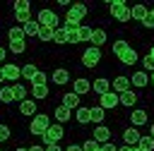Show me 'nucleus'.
Segmentation results:
<instances>
[{
    "mask_svg": "<svg viewBox=\"0 0 154 151\" xmlns=\"http://www.w3.org/2000/svg\"><path fill=\"white\" fill-rule=\"evenodd\" d=\"M0 101L2 103H12L14 101V89L12 86H2L0 89Z\"/></svg>",
    "mask_w": 154,
    "mask_h": 151,
    "instance_id": "obj_22",
    "label": "nucleus"
},
{
    "mask_svg": "<svg viewBox=\"0 0 154 151\" xmlns=\"http://www.w3.org/2000/svg\"><path fill=\"white\" fill-rule=\"evenodd\" d=\"M82 149H84V151H101V144H99L96 139H87V141L82 144Z\"/></svg>",
    "mask_w": 154,
    "mask_h": 151,
    "instance_id": "obj_35",
    "label": "nucleus"
},
{
    "mask_svg": "<svg viewBox=\"0 0 154 151\" xmlns=\"http://www.w3.org/2000/svg\"><path fill=\"white\" fill-rule=\"evenodd\" d=\"M152 17H154V7H152Z\"/></svg>",
    "mask_w": 154,
    "mask_h": 151,
    "instance_id": "obj_53",
    "label": "nucleus"
},
{
    "mask_svg": "<svg viewBox=\"0 0 154 151\" xmlns=\"http://www.w3.org/2000/svg\"><path fill=\"white\" fill-rule=\"evenodd\" d=\"M63 134H65V129L60 127V125H51L48 129H46V134H43V144L48 146V144H58L60 139H63Z\"/></svg>",
    "mask_w": 154,
    "mask_h": 151,
    "instance_id": "obj_5",
    "label": "nucleus"
},
{
    "mask_svg": "<svg viewBox=\"0 0 154 151\" xmlns=\"http://www.w3.org/2000/svg\"><path fill=\"white\" fill-rule=\"evenodd\" d=\"M14 14H17V22H22V24L31 22V14H29V0H17V2H14Z\"/></svg>",
    "mask_w": 154,
    "mask_h": 151,
    "instance_id": "obj_6",
    "label": "nucleus"
},
{
    "mask_svg": "<svg viewBox=\"0 0 154 151\" xmlns=\"http://www.w3.org/2000/svg\"><path fill=\"white\" fill-rule=\"evenodd\" d=\"M132 84H135V86H147V84H149L147 72H135V74H132Z\"/></svg>",
    "mask_w": 154,
    "mask_h": 151,
    "instance_id": "obj_27",
    "label": "nucleus"
},
{
    "mask_svg": "<svg viewBox=\"0 0 154 151\" xmlns=\"http://www.w3.org/2000/svg\"><path fill=\"white\" fill-rule=\"evenodd\" d=\"M91 34H94V29H89V26H79L72 36H70V43H79V41H91Z\"/></svg>",
    "mask_w": 154,
    "mask_h": 151,
    "instance_id": "obj_9",
    "label": "nucleus"
},
{
    "mask_svg": "<svg viewBox=\"0 0 154 151\" xmlns=\"http://www.w3.org/2000/svg\"><path fill=\"white\" fill-rule=\"evenodd\" d=\"M12 89H14V101H26V98H24V96H26V89H24L22 84H14Z\"/></svg>",
    "mask_w": 154,
    "mask_h": 151,
    "instance_id": "obj_36",
    "label": "nucleus"
},
{
    "mask_svg": "<svg viewBox=\"0 0 154 151\" xmlns=\"http://www.w3.org/2000/svg\"><path fill=\"white\" fill-rule=\"evenodd\" d=\"M5 139H10V127L0 125V141H5Z\"/></svg>",
    "mask_w": 154,
    "mask_h": 151,
    "instance_id": "obj_38",
    "label": "nucleus"
},
{
    "mask_svg": "<svg viewBox=\"0 0 154 151\" xmlns=\"http://www.w3.org/2000/svg\"><path fill=\"white\" fill-rule=\"evenodd\" d=\"M101 151H118V149H116V144L108 141V144H101Z\"/></svg>",
    "mask_w": 154,
    "mask_h": 151,
    "instance_id": "obj_43",
    "label": "nucleus"
},
{
    "mask_svg": "<svg viewBox=\"0 0 154 151\" xmlns=\"http://www.w3.org/2000/svg\"><path fill=\"white\" fill-rule=\"evenodd\" d=\"M130 120H132V125H144L147 122V110H132Z\"/></svg>",
    "mask_w": 154,
    "mask_h": 151,
    "instance_id": "obj_23",
    "label": "nucleus"
},
{
    "mask_svg": "<svg viewBox=\"0 0 154 151\" xmlns=\"http://www.w3.org/2000/svg\"><path fill=\"white\" fill-rule=\"evenodd\" d=\"M123 139H125V144H128V146H137V144H140V139H142V134H140L135 127H130V129H125V132H123Z\"/></svg>",
    "mask_w": 154,
    "mask_h": 151,
    "instance_id": "obj_10",
    "label": "nucleus"
},
{
    "mask_svg": "<svg viewBox=\"0 0 154 151\" xmlns=\"http://www.w3.org/2000/svg\"><path fill=\"white\" fill-rule=\"evenodd\" d=\"M51 79H53L55 84H67V79H70V72H67V70H63V67H58V70L51 74Z\"/></svg>",
    "mask_w": 154,
    "mask_h": 151,
    "instance_id": "obj_17",
    "label": "nucleus"
},
{
    "mask_svg": "<svg viewBox=\"0 0 154 151\" xmlns=\"http://www.w3.org/2000/svg\"><path fill=\"white\" fill-rule=\"evenodd\" d=\"M137 151H142V149H140V146H137Z\"/></svg>",
    "mask_w": 154,
    "mask_h": 151,
    "instance_id": "obj_54",
    "label": "nucleus"
},
{
    "mask_svg": "<svg viewBox=\"0 0 154 151\" xmlns=\"http://www.w3.org/2000/svg\"><path fill=\"white\" fill-rule=\"evenodd\" d=\"M10 50H12L14 55L24 53V50H26V43H24V38H10Z\"/></svg>",
    "mask_w": 154,
    "mask_h": 151,
    "instance_id": "obj_18",
    "label": "nucleus"
},
{
    "mask_svg": "<svg viewBox=\"0 0 154 151\" xmlns=\"http://www.w3.org/2000/svg\"><path fill=\"white\" fill-rule=\"evenodd\" d=\"M144 67L154 72V58H152V55H147V58H144Z\"/></svg>",
    "mask_w": 154,
    "mask_h": 151,
    "instance_id": "obj_41",
    "label": "nucleus"
},
{
    "mask_svg": "<svg viewBox=\"0 0 154 151\" xmlns=\"http://www.w3.org/2000/svg\"><path fill=\"white\" fill-rule=\"evenodd\" d=\"M19 113L22 115H34L36 113V101H22L19 103Z\"/></svg>",
    "mask_w": 154,
    "mask_h": 151,
    "instance_id": "obj_21",
    "label": "nucleus"
},
{
    "mask_svg": "<svg viewBox=\"0 0 154 151\" xmlns=\"http://www.w3.org/2000/svg\"><path fill=\"white\" fill-rule=\"evenodd\" d=\"M142 24H144L147 29H152V26H154V17H152V12H149V17H147V19L142 22Z\"/></svg>",
    "mask_w": 154,
    "mask_h": 151,
    "instance_id": "obj_42",
    "label": "nucleus"
},
{
    "mask_svg": "<svg viewBox=\"0 0 154 151\" xmlns=\"http://www.w3.org/2000/svg\"><path fill=\"white\" fill-rule=\"evenodd\" d=\"M94 91H96L99 96L108 93V81H106V79H96V81H94Z\"/></svg>",
    "mask_w": 154,
    "mask_h": 151,
    "instance_id": "obj_33",
    "label": "nucleus"
},
{
    "mask_svg": "<svg viewBox=\"0 0 154 151\" xmlns=\"http://www.w3.org/2000/svg\"><path fill=\"white\" fill-rule=\"evenodd\" d=\"M84 14H87V5L75 2V5H70L67 14H65V22H72V24H77V26H79V22H82V17H84Z\"/></svg>",
    "mask_w": 154,
    "mask_h": 151,
    "instance_id": "obj_4",
    "label": "nucleus"
},
{
    "mask_svg": "<svg viewBox=\"0 0 154 151\" xmlns=\"http://www.w3.org/2000/svg\"><path fill=\"white\" fill-rule=\"evenodd\" d=\"M94 139H96L99 144H108V139H111V129L103 127V125H99V127L94 129Z\"/></svg>",
    "mask_w": 154,
    "mask_h": 151,
    "instance_id": "obj_13",
    "label": "nucleus"
},
{
    "mask_svg": "<svg viewBox=\"0 0 154 151\" xmlns=\"http://www.w3.org/2000/svg\"><path fill=\"white\" fill-rule=\"evenodd\" d=\"M108 10H111V17H116L118 22H128L130 17H132V10L123 2V0H116V2H111L108 5Z\"/></svg>",
    "mask_w": 154,
    "mask_h": 151,
    "instance_id": "obj_2",
    "label": "nucleus"
},
{
    "mask_svg": "<svg viewBox=\"0 0 154 151\" xmlns=\"http://www.w3.org/2000/svg\"><path fill=\"white\" fill-rule=\"evenodd\" d=\"M31 84H46V74H43V72H38V74L34 77V81H31Z\"/></svg>",
    "mask_w": 154,
    "mask_h": 151,
    "instance_id": "obj_40",
    "label": "nucleus"
},
{
    "mask_svg": "<svg viewBox=\"0 0 154 151\" xmlns=\"http://www.w3.org/2000/svg\"><path fill=\"white\" fill-rule=\"evenodd\" d=\"M63 105L70 108V110H77V108H79V96H77L75 91H72V93H65V96H63Z\"/></svg>",
    "mask_w": 154,
    "mask_h": 151,
    "instance_id": "obj_14",
    "label": "nucleus"
},
{
    "mask_svg": "<svg viewBox=\"0 0 154 151\" xmlns=\"http://www.w3.org/2000/svg\"><path fill=\"white\" fill-rule=\"evenodd\" d=\"M103 41H106V31H103V29H94V34H91V43H94V48H99Z\"/></svg>",
    "mask_w": 154,
    "mask_h": 151,
    "instance_id": "obj_26",
    "label": "nucleus"
},
{
    "mask_svg": "<svg viewBox=\"0 0 154 151\" xmlns=\"http://www.w3.org/2000/svg\"><path fill=\"white\" fill-rule=\"evenodd\" d=\"M31 93H34V98H46L48 96V89H46V84H34Z\"/></svg>",
    "mask_w": 154,
    "mask_h": 151,
    "instance_id": "obj_34",
    "label": "nucleus"
},
{
    "mask_svg": "<svg viewBox=\"0 0 154 151\" xmlns=\"http://www.w3.org/2000/svg\"><path fill=\"white\" fill-rule=\"evenodd\" d=\"M70 36H72V34H70L65 26H58L55 34H53V41H55V43H70Z\"/></svg>",
    "mask_w": 154,
    "mask_h": 151,
    "instance_id": "obj_16",
    "label": "nucleus"
},
{
    "mask_svg": "<svg viewBox=\"0 0 154 151\" xmlns=\"http://www.w3.org/2000/svg\"><path fill=\"white\" fill-rule=\"evenodd\" d=\"M113 89L120 91V93H123V91H130V79H128V77H116V79H113Z\"/></svg>",
    "mask_w": 154,
    "mask_h": 151,
    "instance_id": "obj_19",
    "label": "nucleus"
},
{
    "mask_svg": "<svg viewBox=\"0 0 154 151\" xmlns=\"http://www.w3.org/2000/svg\"><path fill=\"white\" fill-rule=\"evenodd\" d=\"M75 117H77V122L79 125H87V122H91V108H77L75 110Z\"/></svg>",
    "mask_w": 154,
    "mask_h": 151,
    "instance_id": "obj_15",
    "label": "nucleus"
},
{
    "mask_svg": "<svg viewBox=\"0 0 154 151\" xmlns=\"http://www.w3.org/2000/svg\"><path fill=\"white\" fill-rule=\"evenodd\" d=\"M103 115H106V113H103V108H101V105L91 108V120H94V122H101V120H103Z\"/></svg>",
    "mask_w": 154,
    "mask_h": 151,
    "instance_id": "obj_37",
    "label": "nucleus"
},
{
    "mask_svg": "<svg viewBox=\"0 0 154 151\" xmlns=\"http://www.w3.org/2000/svg\"><path fill=\"white\" fill-rule=\"evenodd\" d=\"M152 137H154V125H152Z\"/></svg>",
    "mask_w": 154,
    "mask_h": 151,
    "instance_id": "obj_51",
    "label": "nucleus"
},
{
    "mask_svg": "<svg viewBox=\"0 0 154 151\" xmlns=\"http://www.w3.org/2000/svg\"><path fill=\"white\" fill-rule=\"evenodd\" d=\"M137 146H140L142 151H154V137H152V134H147V137H142Z\"/></svg>",
    "mask_w": 154,
    "mask_h": 151,
    "instance_id": "obj_30",
    "label": "nucleus"
},
{
    "mask_svg": "<svg viewBox=\"0 0 154 151\" xmlns=\"http://www.w3.org/2000/svg\"><path fill=\"white\" fill-rule=\"evenodd\" d=\"M70 113H72L70 108L58 105V108H55V120H58V122H65V120H70Z\"/></svg>",
    "mask_w": 154,
    "mask_h": 151,
    "instance_id": "obj_29",
    "label": "nucleus"
},
{
    "mask_svg": "<svg viewBox=\"0 0 154 151\" xmlns=\"http://www.w3.org/2000/svg\"><path fill=\"white\" fill-rule=\"evenodd\" d=\"M36 22H38L41 26L58 29V17H55V12H53V10H41V12H38V17H36Z\"/></svg>",
    "mask_w": 154,
    "mask_h": 151,
    "instance_id": "obj_7",
    "label": "nucleus"
},
{
    "mask_svg": "<svg viewBox=\"0 0 154 151\" xmlns=\"http://www.w3.org/2000/svg\"><path fill=\"white\" fill-rule=\"evenodd\" d=\"M48 127H51V120H48V115H43V113H38V115L31 120V125H29L31 134H38V137H43Z\"/></svg>",
    "mask_w": 154,
    "mask_h": 151,
    "instance_id": "obj_3",
    "label": "nucleus"
},
{
    "mask_svg": "<svg viewBox=\"0 0 154 151\" xmlns=\"http://www.w3.org/2000/svg\"><path fill=\"white\" fill-rule=\"evenodd\" d=\"M118 103H120V96H118V93H111V91H108V93L101 96V108H103V110H106V108H116Z\"/></svg>",
    "mask_w": 154,
    "mask_h": 151,
    "instance_id": "obj_11",
    "label": "nucleus"
},
{
    "mask_svg": "<svg viewBox=\"0 0 154 151\" xmlns=\"http://www.w3.org/2000/svg\"><path fill=\"white\" fill-rule=\"evenodd\" d=\"M5 60V48H0V62Z\"/></svg>",
    "mask_w": 154,
    "mask_h": 151,
    "instance_id": "obj_48",
    "label": "nucleus"
},
{
    "mask_svg": "<svg viewBox=\"0 0 154 151\" xmlns=\"http://www.w3.org/2000/svg\"><path fill=\"white\" fill-rule=\"evenodd\" d=\"M149 55H152V58H154V46H152V50H149Z\"/></svg>",
    "mask_w": 154,
    "mask_h": 151,
    "instance_id": "obj_50",
    "label": "nucleus"
},
{
    "mask_svg": "<svg viewBox=\"0 0 154 151\" xmlns=\"http://www.w3.org/2000/svg\"><path fill=\"white\" fill-rule=\"evenodd\" d=\"M149 17V10L144 7V5H135L132 7V19H140V22H144Z\"/></svg>",
    "mask_w": 154,
    "mask_h": 151,
    "instance_id": "obj_20",
    "label": "nucleus"
},
{
    "mask_svg": "<svg viewBox=\"0 0 154 151\" xmlns=\"http://www.w3.org/2000/svg\"><path fill=\"white\" fill-rule=\"evenodd\" d=\"M36 74H38L36 65H24V67H22V77H24V79H31V81H34Z\"/></svg>",
    "mask_w": 154,
    "mask_h": 151,
    "instance_id": "obj_31",
    "label": "nucleus"
},
{
    "mask_svg": "<svg viewBox=\"0 0 154 151\" xmlns=\"http://www.w3.org/2000/svg\"><path fill=\"white\" fill-rule=\"evenodd\" d=\"M2 77L17 81V77H22V67H17V65H5V67H2Z\"/></svg>",
    "mask_w": 154,
    "mask_h": 151,
    "instance_id": "obj_12",
    "label": "nucleus"
},
{
    "mask_svg": "<svg viewBox=\"0 0 154 151\" xmlns=\"http://www.w3.org/2000/svg\"><path fill=\"white\" fill-rule=\"evenodd\" d=\"M152 84H154V72H152Z\"/></svg>",
    "mask_w": 154,
    "mask_h": 151,
    "instance_id": "obj_52",
    "label": "nucleus"
},
{
    "mask_svg": "<svg viewBox=\"0 0 154 151\" xmlns=\"http://www.w3.org/2000/svg\"><path fill=\"white\" fill-rule=\"evenodd\" d=\"M14 151H29V149H22V146H19V149H14Z\"/></svg>",
    "mask_w": 154,
    "mask_h": 151,
    "instance_id": "obj_49",
    "label": "nucleus"
},
{
    "mask_svg": "<svg viewBox=\"0 0 154 151\" xmlns=\"http://www.w3.org/2000/svg\"><path fill=\"white\" fill-rule=\"evenodd\" d=\"M53 34H55V29H51V26H38V38L41 41H53Z\"/></svg>",
    "mask_w": 154,
    "mask_h": 151,
    "instance_id": "obj_25",
    "label": "nucleus"
},
{
    "mask_svg": "<svg viewBox=\"0 0 154 151\" xmlns=\"http://www.w3.org/2000/svg\"><path fill=\"white\" fill-rule=\"evenodd\" d=\"M65 151H84V149H82V146H77V144H70Z\"/></svg>",
    "mask_w": 154,
    "mask_h": 151,
    "instance_id": "obj_45",
    "label": "nucleus"
},
{
    "mask_svg": "<svg viewBox=\"0 0 154 151\" xmlns=\"http://www.w3.org/2000/svg\"><path fill=\"white\" fill-rule=\"evenodd\" d=\"M99 60H101V50L94 48V46L82 53V65H84V67H94V65H99Z\"/></svg>",
    "mask_w": 154,
    "mask_h": 151,
    "instance_id": "obj_8",
    "label": "nucleus"
},
{
    "mask_svg": "<svg viewBox=\"0 0 154 151\" xmlns=\"http://www.w3.org/2000/svg\"><path fill=\"white\" fill-rule=\"evenodd\" d=\"M113 53H116V55H118V60H120V62H125V65L137 62V53L132 50V46H130L128 41H116V43H113Z\"/></svg>",
    "mask_w": 154,
    "mask_h": 151,
    "instance_id": "obj_1",
    "label": "nucleus"
},
{
    "mask_svg": "<svg viewBox=\"0 0 154 151\" xmlns=\"http://www.w3.org/2000/svg\"><path fill=\"white\" fill-rule=\"evenodd\" d=\"M29 151H46V146H31Z\"/></svg>",
    "mask_w": 154,
    "mask_h": 151,
    "instance_id": "obj_47",
    "label": "nucleus"
},
{
    "mask_svg": "<svg viewBox=\"0 0 154 151\" xmlns=\"http://www.w3.org/2000/svg\"><path fill=\"white\" fill-rule=\"evenodd\" d=\"M89 86H91V84H89L87 79H77V81H75V93H77V96H79V93H87Z\"/></svg>",
    "mask_w": 154,
    "mask_h": 151,
    "instance_id": "obj_32",
    "label": "nucleus"
},
{
    "mask_svg": "<svg viewBox=\"0 0 154 151\" xmlns=\"http://www.w3.org/2000/svg\"><path fill=\"white\" fill-rule=\"evenodd\" d=\"M38 26H41V24H38V22H34V19H31V22H26V24L22 26V29H24V36H36V34H38Z\"/></svg>",
    "mask_w": 154,
    "mask_h": 151,
    "instance_id": "obj_24",
    "label": "nucleus"
},
{
    "mask_svg": "<svg viewBox=\"0 0 154 151\" xmlns=\"http://www.w3.org/2000/svg\"><path fill=\"white\" fill-rule=\"evenodd\" d=\"M46 151H65V149H60L58 144H48V146H46Z\"/></svg>",
    "mask_w": 154,
    "mask_h": 151,
    "instance_id": "obj_44",
    "label": "nucleus"
},
{
    "mask_svg": "<svg viewBox=\"0 0 154 151\" xmlns=\"http://www.w3.org/2000/svg\"><path fill=\"white\" fill-rule=\"evenodd\" d=\"M10 38H24V29H10Z\"/></svg>",
    "mask_w": 154,
    "mask_h": 151,
    "instance_id": "obj_39",
    "label": "nucleus"
},
{
    "mask_svg": "<svg viewBox=\"0 0 154 151\" xmlns=\"http://www.w3.org/2000/svg\"><path fill=\"white\" fill-rule=\"evenodd\" d=\"M135 101H137V93H132V89L120 93V103L123 105H135Z\"/></svg>",
    "mask_w": 154,
    "mask_h": 151,
    "instance_id": "obj_28",
    "label": "nucleus"
},
{
    "mask_svg": "<svg viewBox=\"0 0 154 151\" xmlns=\"http://www.w3.org/2000/svg\"><path fill=\"white\" fill-rule=\"evenodd\" d=\"M118 151H137V146H128V144H125V146H123V149H118Z\"/></svg>",
    "mask_w": 154,
    "mask_h": 151,
    "instance_id": "obj_46",
    "label": "nucleus"
}]
</instances>
